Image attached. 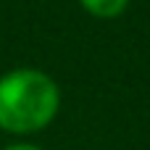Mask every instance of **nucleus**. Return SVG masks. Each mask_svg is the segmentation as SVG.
Wrapping results in <instances>:
<instances>
[{
  "label": "nucleus",
  "mask_w": 150,
  "mask_h": 150,
  "mask_svg": "<svg viewBox=\"0 0 150 150\" xmlns=\"http://www.w3.org/2000/svg\"><path fill=\"white\" fill-rule=\"evenodd\" d=\"M3 150H42L40 145H32V142H16V145H8Z\"/></svg>",
  "instance_id": "3"
},
{
  "label": "nucleus",
  "mask_w": 150,
  "mask_h": 150,
  "mask_svg": "<svg viewBox=\"0 0 150 150\" xmlns=\"http://www.w3.org/2000/svg\"><path fill=\"white\" fill-rule=\"evenodd\" d=\"M79 5L95 18H116L127 11L129 0H79Z\"/></svg>",
  "instance_id": "2"
},
{
  "label": "nucleus",
  "mask_w": 150,
  "mask_h": 150,
  "mask_svg": "<svg viewBox=\"0 0 150 150\" xmlns=\"http://www.w3.org/2000/svg\"><path fill=\"white\" fill-rule=\"evenodd\" d=\"M61 108L55 79L40 69L21 66L0 74V129L32 134L45 129Z\"/></svg>",
  "instance_id": "1"
}]
</instances>
